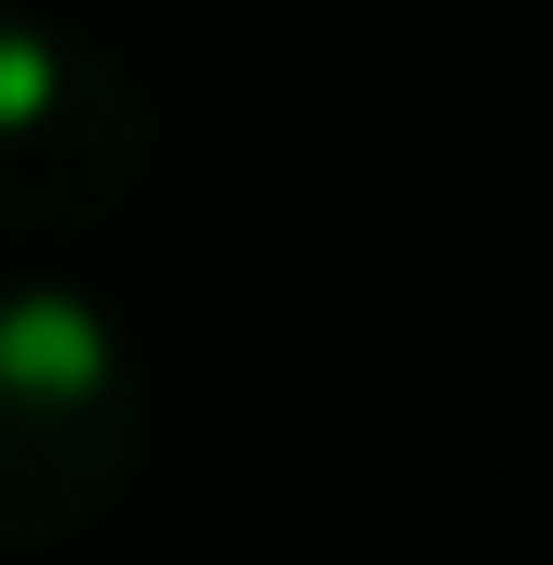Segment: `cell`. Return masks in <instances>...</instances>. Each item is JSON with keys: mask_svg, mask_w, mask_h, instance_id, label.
<instances>
[{"mask_svg": "<svg viewBox=\"0 0 553 565\" xmlns=\"http://www.w3.org/2000/svg\"><path fill=\"white\" fill-rule=\"evenodd\" d=\"M145 169V109L109 61L0 24V228H73Z\"/></svg>", "mask_w": 553, "mask_h": 565, "instance_id": "obj_2", "label": "cell"}, {"mask_svg": "<svg viewBox=\"0 0 553 565\" xmlns=\"http://www.w3.org/2000/svg\"><path fill=\"white\" fill-rule=\"evenodd\" d=\"M132 385L109 326L73 301H0V542H49L97 518L132 469Z\"/></svg>", "mask_w": 553, "mask_h": 565, "instance_id": "obj_1", "label": "cell"}]
</instances>
